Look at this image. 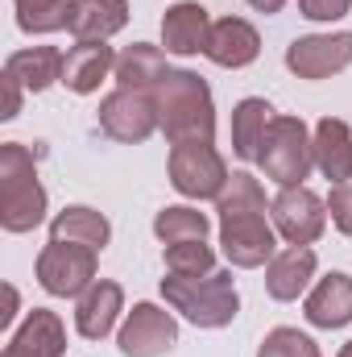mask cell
<instances>
[{
  "mask_svg": "<svg viewBox=\"0 0 352 357\" xmlns=\"http://www.w3.org/2000/svg\"><path fill=\"white\" fill-rule=\"evenodd\" d=\"M154 104H158V129L170 137V146L211 142V133H216V104H211V88H207L203 75L170 71L154 88Z\"/></svg>",
  "mask_w": 352,
  "mask_h": 357,
  "instance_id": "1",
  "label": "cell"
},
{
  "mask_svg": "<svg viewBox=\"0 0 352 357\" xmlns=\"http://www.w3.org/2000/svg\"><path fill=\"white\" fill-rule=\"evenodd\" d=\"M46 220V187L38 178V150L21 142L0 146V229L29 233Z\"/></svg>",
  "mask_w": 352,
  "mask_h": 357,
  "instance_id": "2",
  "label": "cell"
},
{
  "mask_svg": "<svg viewBox=\"0 0 352 357\" xmlns=\"http://www.w3.org/2000/svg\"><path fill=\"white\" fill-rule=\"evenodd\" d=\"M162 295L195 328H228L241 312V295H237V282L228 270L170 274V278H162Z\"/></svg>",
  "mask_w": 352,
  "mask_h": 357,
  "instance_id": "3",
  "label": "cell"
},
{
  "mask_svg": "<svg viewBox=\"0 0 352 357\" xmlns=\"http://www.w3.org/2000/svg\"><path fill=\"white\" fill-rule=\"evenodd\" d=\"M257 167L278 187H303V178L315 167V137L303 125V116H273L257 150Z\"/></svg>",
  "mask_w": 352,
  "mask_h": 357,
  "instance_id": "4",
  "label": "cell"
},
{
  "mask_svg": "<svg viewBox=\"0 0 352 357\" xmlns=\"http://www.w3.org/2000/svg\"><path fill=\"white\" fill-rule=\"evenodd\" d=\"M228 178V162L211 142H182L170 150V187L186 199H220Z\"/></svg>",
  "mask_w": 352,
  "mask_h": 357,
  "instance_id": "5",
  "label": "cell"
},
{
  "mask_svg": "<svg viewBox=\"0 0 352 357\" xmlns=\"http://www.w3.org/2000/svg\"><path fill=\"white\" fill-rule=\"evenodd\" d=\"M269 220L286 245H311L328 229V204L311 187H282L269 204Z\"/></svg>",
  "mask_w": 352,
  "mask_h": 357,
  "instance_id": "6",
  "label": "cell"
},
{
  "mask_svg": "<svg viewBox=\"0 0 352 357\" xmlns=\"http://www.w3.org/2000/svg\"><path fill=\"white\" fill-rule=\"evenodd\" d=\"M273 225L265 220V212H224L220 216V245H224V258L241 270L265 266L273 254H278V241H273Z\"/></svg>",
  "mask_w": 352,
  "mask_h": 357,
  "instance_id": "7",
  "label": "cell"
},
{
  "mask_svg": "<svg viewBox=\"0 0 352 357\" xmlns=\"http://www.w3.org/2000/svg\"><path fill=\"white\" fill-rule=\"evenodd\" d=\"M38 282H42V291H50L58 299L83 295L95 282V250L71 245V241H50L38 254Z\"/></svg>",
  "mask_w": 352,
  "mask_h": 357,
  "instance_id": "8",
  "label": "cell"
},
{
  "mask_svg": "<svg viewBox=\"0 0 352 357\" xmlns=\"http://www.w3.org/2000/svg\"><path fill=\"white\" fill-rule=\"evenodd\" d=\"M99 129H104L112 142L141 146V142L158 129V104H154V91L116 88L112 96H104V104H99Z\"/></svg>",
  "mask_w": 352,
  "mask_h": 357,
  "instance_id": "9",
  "label": "cell"
},
{
  "mask_svg": "<svg viewBox=\"0 0 352 357\" xmlns=\"http://www.w3.org/2000/svg\"><path fill=\"white\" fill-rule=\"evenodd\" d=\"M352 63V29L344 33H307L286 46V67L298 79H332Z\"/></svg>",
  "mask_w": 352,
  "mask_h": 357,
  "instance_id": "10",
  "label": "cell"
},
{
  "mask_svg": "<svg viewBox=\"0 0 352 357\" xmlns=\"http://www.w3.org/2000/svg\"><path fill=\"white\" fill-rule=\"evenodd\" d=\"M116 345H120L125 357H162L178 345V324L158 303H133Z\"/></svg>",
  "mask_w": 352,
  "mask_h": 357,
  "instance_id": "11",
  "label": "cell"
},
{
  "mask_svg": "<svg viewBox=\"0 0 352 357\" xmlns=\"http://www.w3.org/2000/svg\"><path fill=\"white\" fill-rule=\"evenodd\" d=\"M203 54H207L216 67L241 71V67H249V63L262 54V33H257L245 17H220V21H211V33H207Z\"/></svg>",
  "mask_w": 352,
  "mask_h": 357,
  "instance_id": "12",
  "label": "cell"
},
{
  "mask_svg": "<svg viewBox=\"0 0 352 357\" xmlns=\"http://www.w3.org/2000/svg\"><path fill=\"white\" fill-rule=\"evenodd\" d=\"M125 312V291L120 282L112 278H95L88 291L79 295V307H75V328L83 341H104L112 328H116V316Z\"/></svg>",
  "mask_w": 352,
  "mask_h": 357,
  "instance_id": "13",
  "label": "cell"
},
{
  "mask_svg": "<svg viewBox=\"0 0 352 357\" xmlns=\"http://www.w3.org/2000/svg\"><path fill=\"white\" fill-rule=\"evenodd\" d=\"M67 354V328L58 320V312L33 307L25 316V324L13 333V341L4 345V357H63Z\"/></svg>",
  "mask_w": 352,
  "mask_h": 357,
  "instance_id": "14",
  "label": "cell"
},
{
  "mask_svg": "<svg viewBox=\"0 0 352 357\" xmlns=\"http://www.w3.org/2000/svg\"><path fill=\"white\" fill-rule=\"evenodd\" d=\"M311 278H315V250L311 245H286L265 266V291L278 303H290V299H298L307 291Z\"/></svg>",
  "mask_w": 352,
  "mask_h": 357,
  "instance_id": "15",
  "label": "cell"
},
{
  "mask_svg": "<svg viewBox=\"0 0 352 357\" xmlns=\"http://www.w3.org/2000/svg\"><path fill=\"white\" fill-rule=\"evenodd\" d=\"M303 316L315 328H344V324H352V278L340 274V270L319 278L315 291L303 303Z\"/></svg>",
  "mask_w": 352,
  "mask_h": 357,
  "instance_id": "16",
  "label": "cell"
},
{
  "mask_svg": "<svg viewBox=\"0 0 352 357\" xmlns=\"http://www.w3.org/2000/svg\"><path fill=\"white\" fill-rule=\"evenodd\" d=\"M207 33H211V17L195 0H182L175 8H166V17H162V46H166V54H182V59L186 54H203Z\"/></svg>",
  "mask_w": 352,
  "mask_h": 357,
  "instance_id": "17",
  "label": "cell"
},
{
  "mask_svg": "<svg viewBox=\"0 0 352 357\" xmlns=\"http://www.w3.org/2000/svg\"><path fill=\"white\" fill-rule=\"evenodd\" d=\"M108 71H116V54L108 42H75L63 59V84L79 96H91L108 79Z\"/></svg>",
  "mask_w": 352,
  "mask_h": 357,
  "instance_id": "18",
  "label": "cell"
},
{
  "mask_svg": "<svg viewBox=\"0 0 352 357\" xmlns=\"http://www.w3.org/2000/svg\"><path fill=\"white\" fill-rule=\"evenodd\" d=\"M315 167L328 183H352V129L340 116L315 125Z\"/></svg>",
  "mask_w": 352,
  "mask_h": 357,
  "instance_id": "19",
  "label": "cell"
},
{
  "mask_svg": "<svg viewBox=\"0 0 352 357\" xmlns=\"http://www.w3.org/2000/svg\"><path fill=\"white\" fill-rule=\"evenodd\" d=\"M63 59L54 46H29V50H13L4 59V75L17 79L25 91H46L50 84H63Z\"/></svg>",
  "mask_w": 352,
  "mask_h": 357,
  "instance_id": "20",
  "label": "cell"
},
{
  "mask_svg": "<svg viewBox=\"0 0 352 357\" xmlns=\"http://www.w3.org/2000/svg\"><path fill=\"white\" fill-rule=\"evenodd\" d=\"M112 237V225L104 212H95L88 204H71L50 220V241H71V245H88V250H104Z\"/></svg>",
  "mask_w": 352,
  "mask_h": 357,
  "instance_id": "21",
  "label": "cell"
},
{
  "mask_svg": "<svg viewBox=\"0 0 352 357\" xmlns=\"http://www.w3.org/2000/svg\"><path fill=\"white\" fill-rule=\"evenodd\" d=\"M129 25V0H79L71 17L75 42H108Z\"/></svg>",
  "mask_w": 352,
  "mask_h": 357,
  "instance_id": "22",
  "label": "cell"
},
{
  "mask_svg": "<svg viewBox=\"0 0 352 357\" xmlns=\"http://www.w3.org/2000/svg\"><path fill=\"white\" fill-rule=\"evenodd\" d=\"M116 84L133 91H154L166 75H170V63L158 46H145V42H133L125 54H116Z\"/></svg>",
  "mask_w": 352,
  "mask_h": 357,
  "instance_id": "23",
  "label": "cell"
},
{
  "mask_svg": "<svg viewBox=\"0 0 352 357\" xmlns=\"http://www.w3.org/2000/svg\"><path fill=\"white\" fill-rule=\"evenodd\" d=\"M273 121V108L265 104L262 96H249L232 108V154L245 158V162H257V150H262V137Z\"/></svg>",
  "mask_w": 352,
  "mask_h": 357,
  "instance_id": "24",
  "label": "cell"
},
{
  "mask_svg": "<svg viewBox=\"0 0 352 357\" xmlns=\"http://www.w3.org/2000/svg\"><path fill=\"white\" fill-rule=\"evenodd\" d=\"M13 4H17V25L25 33H58L71 29L79 0H13Z\"/></svg>",
  "mask_w": 352,
  "mask_h": 357,
  "instance_id": "25",
  "label": "cell"
},
{
  "mask_svg": "<svg viewBox=\"0 0 352 357\" xmlns=\"http://www.w3.org/2000/svg\"><path fill=\"white\" fill-rule=\"evenodd\" d=\"M154 233H158L162 245H175V241H207L211 220H207L199 208L175 204V208H162V212L154 216Z\"/></svg>",
  "mask_w": 352,
  "mask_h": 357,
  "instance_id": "26",
  "label": "cell"
},
{
  "mask_svg": "<svg viewBox=\"0 0 352 357\" xmlns=\"http://www.w3.org/2000/svg\"><path fill=\"white\" fill-rule=\"evenodd\" d=\"M265 212V191L262 183L249 175V171H237V175L228 178V187L220 191V199H216V212L224 216V212Z\"/></svg>",
  "mask_w": 352,
  "mask_h": 357,
  "instance_id": "27",
  "label": "cell"
},
{
  "mask_svg": "<svg viewBox=\"0 0 352 357\" xmlns=\"http://www.w3.org/2000/svg\"><path fill=\"white\" fill-rule=\"evenodd\" d=\"M166 270L170 274H211L216 254L207 241H175V245H166Z\"/></svg>",
  "mask_w": 352,
  "mask_h": 357,
  "instance_id": "28",
  "label": "cell"
},
{
  "mask_svg": "<svg viewBox=\"0 0 352 357\" xmlns=\"http://www.w3.org/2000/svg\"><path fill=\"white\" fill-rule=\"evenodd\" d=\"M257 357H323V354H319V345L307 333H298V328H273V333H265Z\"/></svg>",
  "mask_w": 352,
  "mask_h": 357,
  "instance_id": "29",
  "label": "cell"
},
{
  "mask_svg": "<svg viewBox=\"0 0 352 357\" xmlns=\"http://www.w3.org/2000/svg\"><path fill=\"white\" fill-rule=\"evenodd\" d=\"M328 216H332V225L352 237V183H336L332 187V195H328Z\"/></svg>",
  "mask_w": 352,
  "mask_h": 357,
  "instance_id": "30",
  "label": "cell"
},
{
  "mask_svg": "<svg viewBox=\"0 0 352 357\" xmlns=\"http://www.w3.org/2000/svg\"><path fill=\"white\" fill-rule=\"evenodd\" d=\"M307 21H340L352 8V0H298Z\"/></svg>",
  "mask_w": 352,
  "mask_h": 357,
  "instance_id": "31",
  "label": "cell"
},
{
  "mask_svg": "<svg viewBox=\"0 0 352 357\" xmlns=\"http://www.w3.org/2000/svg\"><path fill=\"white\" fill-rule=\"evenodd\" d=\"M21 84H17V79H8V75H4V112H0V116H4V121H13V116H17V112H21Z\"/></svg>",
  "mask_w": 352,
  "mask_h": 357,
  "instance_id": "32",
  "label": "cell"
},
{
  "mask_svg": "<svg viewBox=\"0 0 352 357\" xmlns=\"http://www.w3.org/2000/svg\"><path fill=\"white\" fill-rule=\"evenodd\" d=\"M13 316H17V291H13V287H4V312H0V324L8 328V324H13Z\"/></svg>",
  "mask_w": 352,
  "mask_h": 357,
  "instance_id": "33",
  "label": "cell"
},
{
  "mask_svg": "<svg viewBox=\"0 0 352 357\" xmlns=\"http://www.w3.org/2000/svg\"><path fill=\"white\" fill-rule=\"evenodd\" d=\"M245 4H249V8H257V13H265V17H269V13H282V4H286V0H245Z\"/></svg>",
  "mask_w": 352,
  "mask_h": 357,
  "instance_id": "34",
  "label": "cell"
},
{
  "mask_svg": "<svg viewBox=\"0 0 352 357\" xmlns=\"http://www.w3.org/2000/svg\"><path fill=\"white\" fill-rule=\"evenodd\" d=\"M340 357H352V341H349V345H344V349H340Z\"/></svg>",
  "mask_w": 352,
  "mask_h": 357,
  "instance_id": "35",
  "label": "cell"
}]
</instances>
